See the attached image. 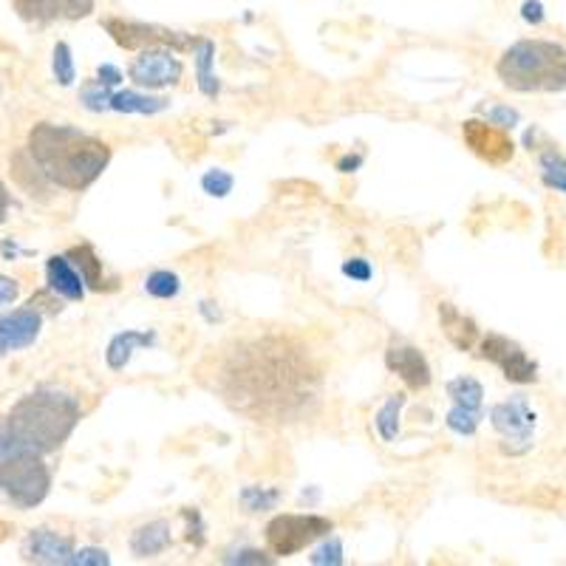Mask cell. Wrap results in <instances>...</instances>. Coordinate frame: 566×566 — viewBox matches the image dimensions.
I'll return each instance as SVG.
<instances>
[{
  "instance_id": "4",
  "label": "cell",
  "mask_w": 566,
  "mask_h": 566,
  "mask_svg": "<svg viewBox=\"0 0 566 566\" xmlns=\"http://www.w3.org/2000/svg\"><path fill=\"white\" fill-rule=\"evenodd\" d=\"M496 74L518 94L566 91V49L553 40H518L498 57Z\"/></svg>"
},
{
  "instance_id": "6",
  "label": "cell",
  "mask_w": 566,
  "mask_h": 566,
  "mask_svg": "<svg viewBox=\"0 0 566 566\" xmlns=\"http://www.w3.org/2000/svg\"><path fill=\"white\" fill-rule=\"evenodd\" d=\"M334 530L331 518L315 513H283L267 524V546L275 558H292Z\"/></svg>"
},
{
  "instance_id": "3",
  "label": "cell",
  "mask_w": 566,
  "mask_h": 566,
  "mask_svg": "<svg viewBox=\"0 0 566 566\" xmlns=\"http://www.w3.org/2000/svg\"><path fill=\"white\" fill-rule=\"evenodd\" d=\"M80 403L71 394L57 388H37L12 405L9 427L18 442L45 456L66 445L74 427L80 425Z\"/></svg>"
},
{
  "instance_id": "10",
  "label": "cell",
  "mask_w": 566,
  "mask_h": 566,
  "mask_svg": "<svg viewBox=\"0 0 566 566\" xmlns=\"http://www.w3.org/2000/svg\"><path fill=\"white\" fill-rule=\"evenodd\" d=\"M479 357L498 365L501 374L510 382H518V386H527V382L538 379V363H535L515 340L504 338V334H496V331L484 334L479 340Z\"/></svg>"
},
{
  "instance_id": "26",
  "label": "cell",
  "mask_w": 566,
  "mask_h": 566,
  "mask_svg": "<svg viewBox=\"0 0 566 566\" xmlns=\"http://www.w3.org/2000/svg\"><path fill=\"white\" fill-rule=\"evenodd\" d=\"M52 71H54L57 85H63V88H71L74 80H76V66H74L71 45L63 43V40H60L54 45V52H52Z\"/></svg>"
},
{
  "instance_id": "37",
  "label": "cell",
  "mask_w": 566,
  "mask_h": 566,
  "mask_svg": "<svg viewBox=\"0 0 566 566\" xmlns=\"http://www.w3.org/2000/svg\"><path fill=\"white\" fill-rule=\"evenodd\" d=\"M20 448H26V445H23V442H18V436L12 434L9 417H0V458H6L9 453L20 450Z\"/></svg>"
},
{
  "instance_id": "31",
  "label": "cell",
  "mask_w": 566,
  "mask_h": 566,
  "mask_svg": "<svg viewBox=\"0 0 566 566\" xmlns=\"http://www.w3.org/2000/svg\"><path fill=\"white\" fill-rule=\"evenodd\" d=\"M315 566H343V541L338 535H326L323 544L315 546V553L309 555Z\"/></svg>"
},
{
  "instance_id": "7",
  "label": "cell",
  "mask_w": 566,
  "mask_h": 566,
  "mask_svg": "<svg viewBox=\"0 0 566 566\" xmlns=\"http://www.w3.org/2000/svg\"><path fill=\"white\" fill-rule=\"evenodd\" d=\"M105 32L111 40L125 52H142L150 45H171L176 52H193L195 37L187 32H173L156 23H142V20H128V18H105L102 20Z\"/></svg>"
},
{
  "instance_id": "34",
  "label": "cell",
  "mask_w": 566,
  "mask_h": 566,
  "mask_svg": "<svg viewBox=\"0 0 566 566\" xmlns=\"http://www.w3.org/2000/svg\"><path fill=\"white\" fill-rule=\"evenodd\" d=\"M484 119L504 128V131H513L518 122H522V114H518L515 108H510V105H493V108H487Z\"/></svg>"
},
{
  "instance_id": "1",
  "label": "cell",
  "mask_w": 566,
  "mask_h": 566,
  "mask_svg": "<svg viewBox=\"0 0 566 566\" xmlns=\"http://www.w3.org/2000/svg\"><path fill=\"white\" fill-rule=\"evenodd\" d=\"M210 388L229 411L252 422L289 425L315 411L320 371L295 338L264 334L224 351Z\"/></svg>"
},
{
  "instance_id": "13",
  "label": "cell",
  "mask_w": 566,
  "mask_h": 566,
  "mask_svg": "<svg viewBox=\"0 0 566 566\" xmlns=\"http://www.w3.org/2000/svg\"><path fill=\"white\" fill-rule=\"evenodd\" d=\"M43 329V315L35 306L14 309L0 315V357H9L12 351H23L35 346Z\"/></svg>"
},
{
  "instance_id": "22",
  "label": "cell",
  "mask_w": 566,
  "mask_h": 566,
  "mask_svg": "<svg viewBox=\"0 0 566 566\" xmlns=\"http://www.w3.org/2000/svg\"><path fill=\"white\" fill-rule=\"evenodd\" d=\"M408 403L405 394H391L386 403L379 405V411L374 414V431L382 442H396L403 431V408Z\"/></svg>"
},
{
  "instance_id": "16",
  "label": "cell",
  "mask_w": 566,
  "mask_h": 566,
  "mask_svg": "<svg viewBox=\"0 0 566 566\" xmlns=\"http://www.w3.org/2000/svg\"><path fill=\"white\" fill-rule=\"evenodd\" d=\"M45 283H49V292L66 300H83L88 289L83 275L68 261V255H52L45 261Z\"/></svg>"
},
{
  "instance_id": "28",
  "label": "cell",
  "mask_w": 566,
  "mask_h": 566,
  "mask_svg": "<svg viewBox=\"0 0 566 566\" xmlns=\"http://www.w3.org/2000/svg\"><path fill=\"white\" fill-rule=\"evenodd\" d=\"M111 94H114V88L108 85H102L97 76L94 80H88L83 88H80V102H83V108L91 111V114H102V111H111Z\"/></svg>"
},
{
  "instance_id": "44",
  "label": "cell",
  "mask_w": 566,
  "mask_h": 566,
  "mask_svg": "<svg viewBox=\"0 0 566 566\" xmlns=\"http://www.w3.org/2000/svg\"><path fill=\"white\" fill-rule=\"evenodd\" d=\"M198 312H202L207 320H210V323H216V320H221V312H219V306L216 303H202V306H198Z\"/></svg>"
},
{
  "instance_id": "11",
  "label": "cell",
  "mask_w": 566,
  "mask_h": 566,
  "mask_svg": "<svg viewBox=\"0 0 566 566\" xmlns=\"http://www.w3.org/2000/svg\"><path fill=\"white\" fill-rule=\"evenodd\" d=\"M462 140L487 164H507L515 153L510 133L487 119H467L462 125Z\"/></svg>"
},
{
  "instance_id": "30",
  "label": "cell",
  "mask_w": 566,
  "mask_h": 566,
  "mask_svg": "<svg viewBox=\"0 0 566 566\" xmlns=\"http://www.w3.org/2000/svg\"><path fill=\"white\" fill-rule=\"evenodd\" d=\"M235 187V176L221 171V167H210V171L202 176V190L212 198H227Z\"/></svg>"
},
{
  "instance_id": "39",
  "label": "cell",
  "mask_w": 566,
  "mask_h": 566,
  "mask_svg": "<svg viewBox=\"0 0 566 566\" xmlns=\"http://www.w3.org/2000/svg\"><path fill=\"white\" fill-rule=\"evenodd\" d=\"M18 295H20V283L14 278H6V275H0V306L14 303Z\"/></svg>"
},
{
  "instance_id": "25",
  "label": "cell",
  "mask_w": 566,
  "mask_h": 566,
  "mask_svg": "<svg viewBox=\"0 0 566 566\" xmlns=\"http://www.w3.org/2000/svg\"><path fill=\"white\" fill-rule=\"evenodd\" d=\"M145 292L156 300H171L181 292V278L171 269H156L145 278Z\"/></svg>"
},
{
  "instance_id": "2",
  "label": "cell",
  "mask_w": 566,
  "mask_h": 566,
  "mask_svg": "<svg viewBox=\"0 0 566 566\" xmlns=\"http://www.w3.org/2000/svg\"><path fill=\"white\" fill-rule=\"evenodd\" d=\"M26 150L49 185L71 193L88 190L111 164V147L102 140L74 125H54V122H37L28 131Z\"/></svg>"
},
{
  "instance_id": "36",
  "label": "cell",
  "mask_w": 566,
  "mask_h": 566,
  "mask_svg": "<svg viewBox=\"0 0 566 566\" xmlns=\"http://www.w3.org/2000/svg\"><path fill=\"white\" fill-rule=\"evenodd\" d=\"M272 561H275L272 555L261 553V549H252V546H243V549H238V553L224 555V563H238V566H243V563L261 566V563H272Z\"/></svg>"
},
{
  "instance_id": "33",
  "label": "cell",
  "mask_w": 566,
  "mask_h": 566,
  "mask_svg": "<svg viewBox=\"0 0 566 566\" xmlns=\"http://www.w3.org/2000/svg\"><path fill=\"white\" fill-rule=\"evenodd\" d=\"M111 555L105 553L100 546H83V549H74L71 563L68 566H108Z\"/></svg>"
},
{
  "instance_id": "9",
  "label": "cell",
  "mask_w": 566,
  "mask_h": 566,
  "mask_svg": "<svg viewBox=\"0 0 566 566\" xmlns=\"http://www.w3.org/2000/svg\"><path fill=\"white\" fill-rule=\"evenodd\" d=\"M181 74H185V66H181L176 49H171V45H150V49H142L140 57H133L128 66V76L133 80V85L145 91L171 88L181 80Z\"/></svg>"
},
{
  "instance_id": "41",
  "label": "cell",
  "mask_w": 566,
  "mask_h": 566,
  "mask_svg": "<svg viewBox=\"0 0 566 566\" xmlns=\"http://www.w3.org/2000/svg\"><path fill=\"white\" fill-rule=\"evenodd\" d=\"M363 153H346V156L338 159V171L340 173H357L360 167H363Z\"/></svg>"
},
{
  "instance_id": "38",
  "label": "cell",
  "mask_w": 566,
  "mask_h": 566,
  "mask_svg": "<svg viewBox=\"0 0 566 566\" xmlns=\"http://www.w3.org/2000/svg\"><path fill=\"white\" fill-rule=\"evenodd\" d=\"M544 6L538 4V0H524L522 4V20L530 23V26H541L544 23Z\"/></svg>"
},
{
  "instance_id": "32",
  "label": "cell",
  "mask_w": 566,
  "mask_h": 566,
  "mask_svg": "<svg viewBox=\"0 0 566 566\" xmlns=\"http://www.w3.org/2000/svg\"><path fill=\"white\" fill-rule=\"evenodd\" d=\"M181 518H185L187 522V541L193 544V546H204V541H207V527H204V518H202V513H198L195 507H185L181 510Z\"/></svg>"
},
{
  "instance_id": "35",
  "label": "cell",
  "mask_w": 566,
  "mask_h": 566,
  "mask_svg": "<svg viewBox=\"0 0 566 566\" xmlns=\"http://www.w3.org/2000/svg\"><path fill=\"white\" fill-rule=\"evenodd\" d=\"M340 272L346 275V278L357 281V283H369L374 278V267L365 261V258H348V261H343Z\"/></svg>"
},
{
  "instance_id": "23",
  "label": "cell",
  "mask_w": 566,
  "mask_h": 566,
  "mask_svg": "<svg viewBox=\"0 0 566 566\" xmlns=\"http://www.w3.org/2000/svg\"><path fill=\"white\" fill-rule=\"evenodd\" d=\"M68 261L76 267V272L83 275V281L88 289H94V292H102L105 278H102V261L97 258L94 247L91 243H80V247H71L68 252Z\"/></svg>"
},
{
  "instance_id": "19",
  "label": "cell",
  "mask_w": 566,
  "mask_h": 566,
  "mask_svg": "<svg viewBox=\"0 0 566 566\" xmlns=\"http://www.w3.org/2000/svg\"><path fill=\"white\" fill-rule=\"evenodd\" d=\"M193 66H195L198 91H202L207 100H216L221 94V80L216 74V43H212L210 37H195Z\"/></svg>"
},
{
  "instance_id": "18",
  "label": "cell",
  "mask_w": 566,
  "mask_h": 566,
  "mask_svg": "<svg viewBox=\"0 0 566 566\" xmlns=\"http://www.w3.org/2000/svg\"><path fill=\"white\" fill-rule=\"evenodd\" d=\"M156 346V331H136V329H125L111 338L108 348H105V363H108L111 371H122L125 365L133 360V355L140 348H150Z\"/></svg>"
},
{
  "instance_id": "43",
  "label": "cell",
  "mask_w": 566,
  "mask_h": 566,
  "mask_svg": "<svg viewBox=\"0 0 566 566\" xmlns=\"http://www.w3.org/2000/svg\"><path fill=\"white\" fill-rule=\"evenodd\" d=\"M9 207H12V193L4 181H0V224L9 219Z\"/></svg>"
},
{
  "instance_id": "20",
  "label": "cell",
  "mask_w": 566,
  "mask_h": 566,
  "mask_svg": "<svg viewBox=\"0 0 566 566\" xmlns=\"http://www.w3.org/2000/svg\"><path fill=\"white\" fill-rule=\"evenodd\" d=\"M171 524L164 522V518H156V522H147L142 527H136L131 535V553L136 558H156L162 555L167 546L173 544V535H171Z\"/></svg>"
},
{
  "instance_id": "15",
  "label": "cell",
  "mask_w": 566,
  "mask_h": 566,
  "mask_svg": "<svg viewBox=\"0 0 566 566\" xmlns=\"http://www.w3.org/2000/svg\"><path fill=\"white\" fill-rule=\"evenodd\" d=\"M386 365H388V371L400 377L411 391H425L434 379L425 355L417 346H408V343H391L386 351Z\"/></svg>"
},
{
  "instance_id": "24",
  "label": "cell",
  "mask_w": 566,
  "mask_h": 566,
  "mask_svg": "<svg viewBox=\"0 0 566 566\" xmlns=\"http://www.w3.org/2000/svg\"><path fill=\"white\" fill-rule=\"evenodd\" d=\"M448 396L453 405H462L470 411H484V386L476 377H456L448 382Z\"/></svg>"
},
{
  "instance_id": "40",
  "label": "cell",
  "mask_w": 566,
  "mask_h": 566,
  "mask_svg": "<svg viewBox=\"0 0 566 566\" xmlns=\"http://www.w3.org/2000/svg\"><path fill=\"white\" fill-rule=\"evenodd\" d=\"M97 80H100L102 85H108V88H119V83L125 80V76H122V71H119L116 66L102 63V66L97 68Z\"/></svg>"
},
{
  "instance_id": "27",
  "label": "cell",
  "mask_w": 566,
  "mask_h": 566,
  "mask_svg": "<svg viewBox=\"0 0 566 566\" xmlns=\"http://www.w3.org/2000/svg\"><path fill=\"white\" fill-rule=\"evenodd\" d=\"M482 419H484V411H470V408H462V405H453L445 417V425L456 436H473L479 431Z\"/></svg>"
},
{
  "instance_id": "12",
  "label": "cell",
  "mask_w": 566,
  "mask_h": 566,
  "mask_svg": "<svg viewBox=\"0 0 566 566\" xmlns=\"http://www.w3.org/2000/svg\"><path fill=\"white\" fill-rule=\"evenodd\" d=\"M97 0H14V12L26 23L85 20L94 14Z\"/></svg>"
},
{
  "instance_id": "29",
  "label": "cell",
  "mask_w": 566,
  "mask_h": 566,
  "mask_svg": "<svg viewBox=\"0 0 566 566\" xmlns=\"http://www.w3.org/2000/svg\"><path fill=\"white\" fill-rule=\"evenodd\" d=\"M238 498L243 507H247V513H264V510L278 507L281 490H275V487H243Z\"/></svg>"
},
{
  "instance_id": "21",
  "label": "cell",
  "mask_w": 566,
  "mask_h": 566,
  "mask_svg": "<svg viewBox=\"0 0 566 566\" xmlns=\"http://www.w3.org/2000/svg\"><path fill=\"white\" fill-rule=\"evenodd\" d=\"M167 108H171V102H167L164 97H150V94H142V91H133V88L114 91L111 94V111H116V114L153 116V114H162Z\"/></svg>"
},
{
  "instance_id": "17",
  "label": "cell",
  "mask_w": 566,
  "mask_h": 566,
  "mask_svg": "<svg viewBox=\"0 0 566 566\" xmlns=\"http://www.w3.org/2000/svg\"><path fill=\"white\" fill-rule=\"evenodd\" d=\"M439 323H442V329H445V338L458 351H473L482 340L476 320L467 317L462 309H456L453 303H439Z\"/></svg>"
},
{
  "instance_id": "14",
  "label": "cell",
  "mask_w": 566,
  "mask_h": 566,
  "mask_svg": "<svg viewBox=\"0 0 566 566\" xmlns=\"http://www.w3.org/2000/svg\"><path fill=\"white\" fill-rule=\"evenodd\" d=\"M20 553H23V561L28 563L68 566L74 555V538L60 535L57 530H49V527H37L26 535Z\"/></svg>"
},
{
  "instance_id": "8",
  "label": "cell",
  "mask_w": 566,
  "mask_h": 566,
  "mask_svg": "<svg viewBox=\"0 0 566 566\" xmlns=\"http://www.w3.org/2000/svg\"><path fill=\"white\" fill-rule=\"evenodd\" d=\"M490 425L501 436V450L510 456H522L532 445L535 434V411L527 403V396L515 394L490 408Z\"/></svg>"
},
{
  "instance_id": "5",
  "label": "cell",
  "mask_w": 566,
  "mask_h": 566,
  "mask_svg": "<svg viewBox=\"0 0 566 566\" xmlns=\"http://www.w3.org/2000/svg\"><path fill=\"white\" fill-rule=\"evenodd\" d=\"M52 490V470L43 453L20 448L0 458V498L18 510H35Z\"/></svg>"
},
{
  "instance_id": "42",
  "label": "cell",
  "mask_w": 566,
  "mask_h": 566,
  "mask_svg": "<svg viewBox=\"0 0 566 566\" xmlns=\"http://www.w3.org/2000/svg\"><path fill=\"white\" fill-rule=\"evenodd\" d=\"M544 185L546 187H555V190H563L566 193V164L558 167V171H549L544 173Z\"/></svg>"
}]
</instances>
